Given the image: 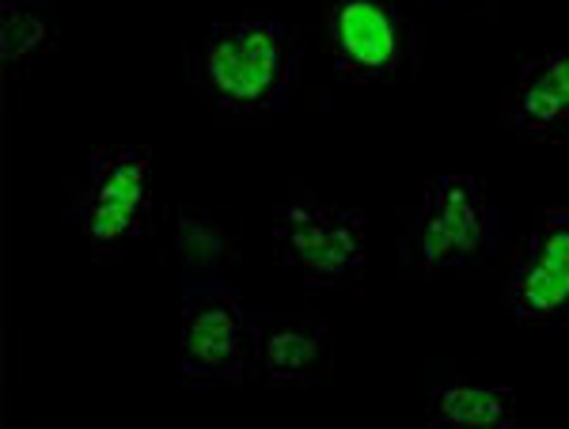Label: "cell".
<instances>
[{
    "label": "cell",
    "instance_id": "obj_6",
    "mask_svg": "<svg viewBox=\"0 0 569 429\" xmlns=\"http://www.w3.org/2000/svg\"><path fill=\"white\" fill-rule=\"evenodd\" d=\"M327 46L350 84L395 80L415 66V27L395 0H327Z\"/></svg>",
    "mask_w": 569,
    "mask_h": 429
},
{
    "label": "cell",
    "instance_id": "obj_4",
    "mask_svg": "<svg viewBox=\"0 0 569 429\" xmlns=\"http://www.w3.org/2000/svg\"><path fill=\"white\" fill-rule=\"evenodd\" d=\"M80 232L96 259H118L126 243L152 228V149L118 144L91 157L84 190L72 202Z\"/></svg>",
    "mask_w": 569,
    "mask_h": 429
},
{
    "label": "cell",
    "instance_id": "obj_3",
    "mask_svg": "<svg viewBox=\"0 0 569 429\" xmlns=\"http://www.w3.org/2000/svg\"><path fill=\"white\" fill-rule=\"evenodd\" d=\"M273 255L281 267L297 270L300 281L323 289H361L369 262L365 217L346 206L297 190L273 217Z\"/></svg>",
    "mask_w": 569,
    "mask_h": 429
},
{
    "label": "cell",
    "instance_id": "obj_7",
    "mask_svg": "<svg viewBox=\"0 0 569 429\" xmlns=\"http://www.w3.org/2000/svg\"><path fill=\"white\" fill-rule=\"evenodd\" d=\"M505 305L525 323H569V209H547L528 232Z\"/></svg>",
    "mask_w": 569,
    "mask_h": 429
},
{
    "label": "cell",
    "instance_id": "obj_5",
    "mask_svg": "<svg viewBox=\"0 0 569 429\" xmlns=\"http://www.w3.org/2000/svg\"><path fill=\"white\" fill-rule=\"evenodd\" d=\"M254 323L228 278L182 281V377L194 385L240 380L254 361Z\"/></svg>",
    "mask_w": 569,
    "mask_h": 429
},
{
    "label": "cell",
    "instance_id": "obj_10",
    "mask_svg": "<svg viewBox=\"0 0 569 429\" xmlns=\"http://www.w3.org/2000/svg\"><path fill=\"white\" fill-rule=\"evenodd\" d=\"M176 259L182 281L228 278L240 267V236L217 209H182L176 221Z\"/></svg>",
    "mask_w": 569,
    "mask_h": 429
},
{
    "label": "cell",
    "instance_id": "obj_11",
    "mask_svg": "<svg viewBox=\"0 0 569 429\" xmlns=\"http://www.w3.org/2000/svg\"><path fill=\"white\" fill-rule=\"evenodd\" d=\"M429 426H512L517 422V391L479 380H448L429 391Z\"/></svg>",
    "mask_w": 569,
    "mask_h": 429
},
{
    "label": "cell",
    "instance_id": "obj_2",
    "mask_svg": "<svg viewBox=\"0 0 569 429\" xmlns=\"http://www.w3.org/2000/svg\"><path fill=\"white\" fill-rule=\"evenodd\" d=\"M501 213L486 198L479 179L437 176L429 179L418 217L402 236V259L418 278L475 270L498 251Z\"/></svg>",
    "mask_w": 569,
    "mask_h": 429
},
{
    "label": "cell",
    "instance_id": "obj_12",
    "mask_svg": "<svg viewBox=\"0 0 569 429\" xmlns=\"http://www.w3.org/2000/svg\"><path fill=\"white\" fill-rule=\"evenodd\" d=\"M0 50H4L8 72H31L42 53L58 50V23L50 16V4L39 0H4L0 12Z\"/></svg>",
    "mask_w": 569,
    "mask_h": 429
},
{
    "label": "cell",
    "instance_id": "obj_1",
    "mask_svg": "<svg viewBox=\"0 0 569 429\" xmlns=\"http://www.w3.org/2000/svg\"><path fill=\"white\" fill-rule=\"evenodd\" d=\"M300 69V31L281 20L217 23L206 34L194 80L228 118H273L289 103Z\"/></svg>",
    "mask_w": 569,
    "mask_h": 429
},
{
    "label": "cell",
    "instance_id": "obj_9",
    "mask_svg": "<svg viewBox=\"0 0 569 429\" xmlns=\"http://www.w3.org/2000/svg\"><path fill=\"white\" fill-rule=\"evenodd\" d=\"M512 133L528 141H569V50L528 61L505 99Z\"/></svg>",
    "mask_w": 569,
    "mask_h": 429
},
{
    "label": "cell",
    "instance_id": "obj_8",
    "mask_svg": "<svg viewBox=\"0 0 569 429\" xmlns=\"http://www.w3.org/2000/svg\"><path fill=\"white\" fill-rule=\"evenodd\" d=\"M254 369L266 385H319L335 369L330 331L305 316H262L254 323Z\"/></svg>",
    "mask_w": 569,
    "mask_h": 429
}]
</instances>
